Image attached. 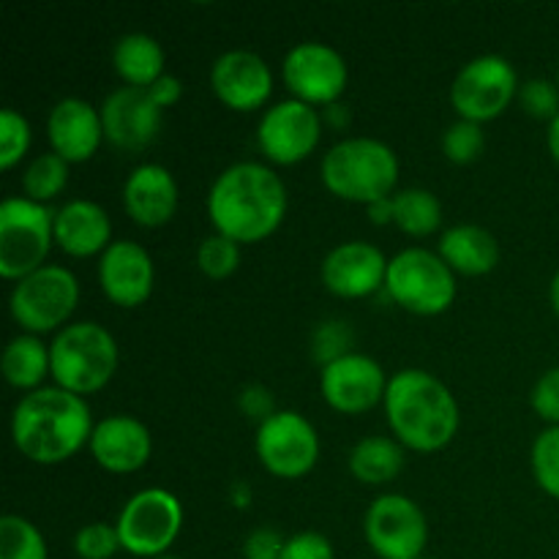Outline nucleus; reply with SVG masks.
<instances>
[{
    "label": "nucleus",
    "instance_id": "1",
    "mask_svg": "<svg viewBox=\"0 0 559 559\" xmlns=\"http://www.w3.org/2000/svg\"><path fill=\"white\" fill-rule=\"evenodd\" d=\"M287 213V186L260 162H238L224 169L207 191V216L216 233L257 243L278 229Z\"/></svg>",
    "mask_w": 559,
    "mask_h": 559
},
{
    "label": "nucleus",
    "instance_id": "2",
    "mask_svg": "<svg viewBox=\"0 0 559 559\" xmlns=\"http://www.w3.org/2000/svg\"><path fill=\"white\" fill-rule=\"evenodd\" d=\"M91 407L63 388H38L25 393L11 415V440L16 451L36 464H60L74 456L93 435Z\"/></svg>",
    "mask_w": 559,
    "mask_h": 559
},
{
    "label": "nucleus",
    "instance_id": "3",
    "mask_svg": "<svg viewBox=\"0 0 559 559\" xmlns=\"http://www.w3.org/2000/svg\"><path fill=\"white\" fill-rule=\"evenodd\" d=\"M385 418L402 445L418 453L445 448L459 431V404L445 382L424 369H402L388 380Z\"/></svg>",
    "mask_w": 559,
    "mask_h": 559
},
{
    "label": "nucleus",
    "instance_id": "4",
    "mask_svg": "<svg viewBox=\"0 0 559 559\" xmlns=\"http://www.w3.org/2000/svg\"><path fill=\"white\" fill-rule=\"evenodd\" d=\"M322 183L328 191L366 207L388 200L399 183V158L391 145L371 136H349L322 158Z\"/></svg>",
    "mask_w": 559,
    "mask_h": 559
},
{
    "label": "nucleus",
    "instance_id": "5",
    "mask_svg": "<svg viewBox=\"0 0 559 559\" xmlns=\"http://www.w3.org/2000/svg\"><path fill=\"white\" fill-rule=\"evenodd\" d=\"M49 369L63 391L91 396L118 369V342L98 322H71L49 344Z\"/></svg>",
    "mask_w": 559,
    "mask_h": 559
},
{
    "label": "nucleus",
    "instance_id": "6",
    "mask_svg": "<svg viewBox=\"0 0 559 559\" xmlns=\"http://www.w3.org/2000/svg\"><path fill=\"white\" fill-rule=\"evenodd\" d=\"M55 240V213L27 197H5L0 205V276L9 282L44 267Z\"/></svg>",
    "mask_w": 559,
    "mask_h": 559
},
{
    "label": "nucleus",
    "instance_id": "7",
    "mask_svg": "<svg viewBox=\"0 0 559 559\" xmlns=\"http://www.w3.org/2000/svg\"><path fill=\"white\" fill-rule=\"evenodd\" d=\"M385 289L413 314H442L456 300V276L440 254L429 249H404L388 262Z\"/></svg>",
    "mask_w": 559,
    "mask_h": 559
},
{
    "label": "nucleus",
    "instance_id": "8",
    "mask_svg": "<svg viewBox=\"0 0 559 559\" xmlns=\"http://www.w3.org/2000/svg\"><path fill=\"white\" fill-rule=\"evenodd\" d=\"M76 300H80V284L74 273L60 265H44L14 284L9 309L16 325L38 336L63 325L76 309Z\"/></svg>",
    "mask_w": 559,
    "mask_h": 559
},
{
    "label": "nucleus",
    "instance_id": "9",
    "mask_svg": "<svg viewBox=\"0 0 559 559\" xmlns=\"http://www.w3.org/2000/svg\"><path fill=\"white\" fill-rule=\"evenodd\" d=\"M123 551L134 557H164L183 527V508L167 489H142L115 522Z\"/></svg>",
    "mask_w": 559,
    "mask_h": 559
},
{
    "label": "nucleus",
    "instance_id": "10",
    "mask_svg": "<svg viewBox=\"0 0 559 559\" xmlns=\"http://www.w3.org/2000/svg\"><path fill=\"white\" fill-rule=\"evenodd\" d=\"M519 93V76L511 60L502 55L473 58L456 74L451 85V104L462 120L484 123L506 112Z\"/></svg>",
    "mask_w": 559,
    "mask_h": 559
},
{
    "label": "nucleus",
    "instance_id": "11",
    "mask_svg": "<svg viewBox=\"0 0 559 559\" xmlns=\"http://www.w3.org/2000/svg\"><path fill=\"white\" fill-rule=\"evenodd\" d=\"M364 535L380 559H420L429 540V524L415 500L382 495L366 511Z\"/></svg>",
    "mask_w": 559,
    "mask_h": 559
},
{
    "label": "nucleus",
    "instance_id": "12",
    "mask_svg": "<svg viewBox=\"0 0 559 559\" xmlns=\"http://www.w3.org/2000/svg\"><path fill=\"white\" fill-rule=\"evenodd\" d=\"M257 456L267 473L278 478H304L320 459V437L314 426L295 409H278L273 418L257 426Z\"/></svg>",
    "mask_w": 559,
    "mask_h": 559
},
{
    "label": "nucleus",
    "instance_id": "13",
    "mask_svg": "<svg viewBox=\"0 0 559 559\" xmlns=\"http://www.w3.org/2000/svg\"><path fill=\"white\" fill-rule=\"evenodd\" d=\"M284 82L295 98L306 104H336L347 87V63L322 41H300L284 55Z\"/></svg>",
    "mask_w": 559,
    "mask_h": 559
},
{
    "label": "nucleus",
    "instance_id": "14",
    "mask_svg": "<svg viewBox=\"0 0 559 559\" xmlns=\"http://www.w3.org/2000/svg\"><path fill=\"white\" fill-rule=\"evenodd\" d=\"M320 134V112L300 98L273 104L257 126V142H260L262 153L276 164L304 162L317 147Z\"/></svg>",
    "mask_w": 559,
    "mask_h": 559
},
{
    "label": "nucleus",
    "instance_id": "15",
    "mask_svg": "<svg viewBox=\"0 0 559 559\" xmlns=\"http://www.w3.org/2000/svg\"><path fill=\"white\" fill-rule=\"evenodd\" d=\"M320 391L333 409L344 415L369 413L380 402H385L388 380L382 366L374 358L360 353H349L333 364L322 366Z\"/></svg>",
    "mask_w": 559,
    "mask_h": 559
},
{
    "label": "nucleus",
    "instance_id": "16",
    "mask_svg": "<svg viewBox=\"0 0 559 559\" xmlns=\"http://www.w3.org/2000/svg\"><path fill=\"white\" fill-rule=\"evenodd\" d=\"M162 112L147 87H118L102 104L104 136L118 151H145L162 131Z\"/></svg>",
    "mask_w": 559,
    "mask_h": 559
},
{
    "label": "nucleus",
    "instance_id": "17",
    "mask_svg": "<svg viewBox=\"0 0 559 559\" xmlns=\"http://www.w3.org/2000/svg\"><path fill=\"white\" fill-rule=\"evenodd\" d=\"M388 262L391 260H385L377 246L366 243V240H347L328 251L320 276L322 284L338 298H366L385 287Z\"/></svg>",
    "mask_w": 559,
    "mask_h": 559
},
{
    "label": "nucleus",
    "instance_id": "18",
    "mask_svg": "<svg viewBox=\"0 0 559 559\" xmlns=\"http://www.w3.org/2000/svg\"><path fill=\"white\" fill-rule=\"evenodd\" d=\"M153 260L134 240H112L98 260V284L115 306L134 309L153 293Z\"/></svg>",
    "mask_w": 559,
    "mask_h": 559
},
{
    "label": "nucleus",
    "instance_id": "19",
    "mask_svg": "<svg viewBox=\"0 0 559 559\" xmlns=\"http://www.w3.org/2000/svg\"><path fill=\"white\" fill-rule=\"evenodd\" d=\"M211 87L227 107L249 112V109L262 107L271 96V66L249 49H229L213 60Z\"/></svg>",
    "mask_w": 559,
    "mask_h": 559
},
{
    "label": "nucleus",
    "instance_id": "20",
    "mask_svg": "<svg viewBox=\"0 0 559 559\" xmlns=\"http://www.w3.org/2000/svg\"><path fill=\"white\" fill-rule=\"evenodd\" d=\"M49 145L69 164L87 162L104 140L102 109L85 98H60L47 118Z\"/></svg>",
    "mask_w": 559,
    "mask_h": 559
},
{
    "label": "nucleus",
    "instance_id": "21",
    "mask_svg": "<svg viewBox=\"0 0 559 559\" xmlns=\"http://www.w3.org/2000/svg\"><path fill=\"white\" fill-rule=\"evenodd\" d=\"M153 451V437L142 420L131 415H109L98 420L91 435V453L98 467L109 473H136Z\"/></svg>",
    "mask_w": 559,
    "mask_h": 559
},
{
    "label": "nucleus",
    "instance_id": "22",
    "mask_svg": "<svg viewBox=\"0 0 559 559\" xmlns=\"http://www.w3.org/2000/svg\"><path fill=\"white\" fill-rule=\"evenodd\" d=\"M123 207L142 227H162L178 211V183L162 164H140L123 183Z\"/></svg>",
    "mask_w": 559,
    "mask_h": 559
},
{
    "label": "nucleus",
    "instance_id": "23",
    "mask_svg": "<svg viewBox=\"0 0 559 559\" xmlns=\"http://www.w3.org/2000/svg\"><path fill=\"white\" fill-rule=\"evenodd\" d=\"M112 222L98 202L71 200L55 211V243L71 257H91L109 249Z\"/></svg>",
    "mask_w": 559,
    "mask_h": 559
},
{
    "label": "nucleus",
    "instance_id": "24",
    "mask_svg": "<svg viewBox=\"0 0 559 559\" xmlns=\"http://www.w3.org/2000/svg\"><path fill=\"white\" fill-rule=\"evenodd\" d=\"M440 257L451 265L453 273L484 276V273L495 271L500 262V243L489 229L478 227V224H456L442 233Z\"/></svg>",
    "mask_w": 559,
    "mask_h": 559
},
{
    "label": "nucleus",
    "instance_id": "25",
    "mask_svg": "<svg viewBox=\"0 0 559 559\" xmlns=\"http://www.w3.org/2000/svg\"><path fill=\"white\" fill-rule=\"evenodd\" d=\"M115 71L131 87H151L164 74V49L147 33H126L112 49Z\"/></svg>",
    "mask_w": 559,
    "mask_h": 559
},
{
    "label": "nucleus",
    "instance_id": "26",
    "mask_svg": "<svg viewBox=\"0 0 559 559\" xmlns=\"http://www.w3.org/2000/svg\"><path fill=\"white\" fill-rule=\"evenodd\" d=\"M404 467L402 442L391 437H364L349 451V473L366 486H382L396 478Z\"/></svg>",
    "mask_w": 559,
    "mask_h": 559
},
{
    "label": "nucleus",
    "instance_id": "27",
    "mask_svg": "<svg viewBox=\"0 0 559 559\" xmlns=\"http://www.w3.org/2000/svg\"><path fill=\"white\" fill-rule=\"evenodd\" d=\"M49 369V347L33 333H20L3 349V377L20 391H38Z\"/></svg>",
    "mask_w": 559,
    "mask_h": 559
},
{
    "label": "nucleus",
    "instance_id": "28",
    "mask_svg": "<svg viewBox=\"0 0 559 559\" xmlns=\"http://www.w3.org/2000/svg\"><path fill=\"white\" fill-rule=\"evenodd\" d=\"M393 222L402 233L424 238L442 224V205L429 189H402L393 194Z\"/></svg>",
    "mask_w": 559,
    "mask_h": 559
},
{
    "label": "nucleus",
    "instance_id": "29",
    "mask_svg": "<svg viewBox=\"0 0 559 559\" xmlns=\"http://www.w3.org/2000/svg\"><path fill=\"white\" fill-rule=\"evenodd\" d=\"M66 183H69V162L55 151L33 158L22 175V189H25L27 200L41 202V205L55 200L66 189Z\"/></svg>",
    "mask_w": 559,
    "mask_h": 559
},
{
    "label": "nucleus",
    "instance_id": "30",
    "mask_svg": "<svg viewBox=\"0 0 559 559\" xmlns=\"http://www.w3.org/2000/svg\"><path fill=\"white\" fill-rule=\"evenodd\" d=\"M0 559H47V540L27 519H0Z\"/></svg>",
    "mask_w": 559,
    "mask_h": 559
},
{
    "label": "nucleus",
    "instance_id": "31",
    "mask_svg": "<svg viewBox=\"0 0 559 559\" xmlns=\"http://www.w3.org/2000/svg\"><path fill=\"white\" fill-rule=\"evenodd\" d=\"M197 265L211 278L233 276L240 265V243L222 233L207 235L197 249Z\"/></svg>",
    "mask_w": 559,
    "mask_h": 559
},
{
    "label": "nucleus",
    "instance_id": "32",
    "mask_svg": "<svg viewBox=\"0 0 559 559\" xmlns=\"http://www.w3.org/2000/svg\"><path fill=\"white\" fill-rule=\"evenodd\" d=\"M533 475L546 495L559 500V426H549L535 437Z\"/></svg>",
    "mask_w": 559,
    "mask_h": 559
},
{
    "label": "nucleus",
    "instance_id": "33",
    "mask_svg": "<svg viewBox=\"0 0 559 559\" xmlns=\"http://www.w3.org/2000/svg\"><path fill=\"white\" fill-rule=\"evenodd\" d=\"M353 325L344 320H325L314 328V333H311V353H314V358L320 360L322 366L333 364V360L353 353Z\"/></svg>",
    "mask_w": 559,
    "mask_h": 559
},
{
    "label": "nucleus",
    "instance_id": "34",
    "mask_svg": "<svg viewBox=\"0 0 559 559\" xmlns=\"http://www.w3.org/2000/svg\"><path fill=\"white\" fill-rule=\"evenodd\" d=\"M31 123L16 109H0V167H14L31 147Z\"/></svg>",
    "mask_w": 559,
    "mask_h": 559
},
{
    "label": "nucleus",
    "instance_id": "35",
    "mask_svg": "<svg viewBox=\"0 0 559 559\" xmlns=\"http://www.w3.org/2000/svg\"><path fill=\"white\" fill-rule=\"evenodd\" d=\"M484 129L480 123H473V120H462L451 123L442 134V151L451 158L453 164H469L480 156L484 151Z\"/></svg>",
    "mask_w": 559,
    "mask_h": 559
},
{
    "label": "nucleus",
    "instance_id": "36",
    "mask_svg": "<svg viewBox=\"0 0 559 559\" xmlns=\"http://www.w3.org/2000/svg\"><path fill=\"white\" fill-rule=\"evenodd\" d=\"M120 549L123 546H120L118 527L112 524L93 522L76 530L74 535V551L80 559H112Z\"/></svg>",
    "mask_w": 559,
    "mask_h": 559
},
{
    "label": "nucleus",
    "instance_id": "37",
    "mask_svg": "<svg viewBox=\"0 0 559 559\" xmlns=\"http://www.w3.org/2000/svg\"><path fill=\"white\" fill-rule=\"evenodd\" d=\"M519 102L533 118H549L551 123L559 115V87L549 80H527L519 87Z\"/></svg>",
    "mask_w": 559,
    "mask_h": 559
},
{
    "label": "nucleus",
    "instance_id": "38",
    "mask_svg": "<svg viewBox=\"0 0 559 559\" xmlns=\"http://www.w3.org/2000/svg\"><path fill=\"white\" fill-rule=\"evenodd\" d=\"M530 404H533L538 418H544L551 426H559V366L546 371L535 382L533 393H530Z\"/></svg>",
    "mask_w": 559,
    "mask_h": 559
},
{
    "label": "nucleus",
    "instance_id": "39",
    "mask_svg": "<svg viewBox=\"0 0 559 559\" xmlns=\"http://www.w3.org/2000/svg\"><path fill=\"white\" fill-rule=\"evenodd\" d=\"M278 559H336L333 544L320 533H298L287 538Z\"/></svg>",
    "mask_w": 559,
    "mask_h": 559
},
{
    "label": "nucleus",
    "instance_id": "40",
    "mask_svg": "<svg viewBox=\"0 0 559 559\" xmlns=\"http://www.w3.org/2000/svg\"><path fill=\"white\" fill-rule=\"evenodd\" d=\"M240 409H243L246 415H249L251 420H257V424H265L267 418H273V415L278 413L276 409V399H273V393L267 391L265 385H249L240 391V399H238Z\"/></svg>",
    "mask_w": 559,
    "mask_h": 559
},
{
    "label": "nucleus",
    "instance_id": "41",
    "mask_svg": "<svg viewBox=\"0 0 559 559\" xmlns=\"http://www.w3.org/2000/svg\"><path fill=\"white\" fill-rule=\"evenodd\" d=\"M284 544L287 540L271 527H260L246 538L243 544V555L246 559H278L284 551Z\"/></svg>",
    "mask_w": 559,
    "mask_h": 559
},
{
    "label": "nucleus",
    "instance_id": "42",
    "mask_svg": "<svg viewBox=\"0 0 559 559\" xmlns=\"http://www.w3.org/2000/svg\"><path fill=\"white\" fill-rule=\"evenodd\" d=\"M147 91H151V96H153V102L158 104V107H169V104H175L180 98V93H183V85H180V80L178 76H173V74H162L158 76L156 82H153L151 87H147Z\"/></svg>",
    "mask_w": 559,
    "mask_h": 559
},
{
    "label": "nucleus",
    "instance_id": "43",
    "mask_svg": "<svg viewBox=\"0 0 559 559\" xmlns=\"http://www.w3.org/2000/svg\"><path fill=\"white\" fill-rule=\"evenodd\" d=\"M369 218L374 224L393 222V197H388V200H380V202H374V205H369Z\"/></svg>",
    "mask_w": 559,
    "mask_h": 559
},
{
    "label": "nucleus",
    "instance_id": "44",
    "mask_svg": "<svg viewBox=\"0 0 559 559\" xmlns=\"http://www.w3.org/2000/svg\"><path fill=\"white\" fill-rule=\"evenodd\" d=\"M229 502L235 508H249L251 506V486L246 480H235L233 489H229Z\"/></svg>",
    "mask_w": 559,
    "mask_h": 559
},
{
    "label": "nucleus",
    "instance_id": "45",
    "mask_svg": "<svg viewBox=\"0 0 559 559\" xmlns=\"http://www.w3.org/2000/svg\"><path fill=\"white\" fill-rule=\"evenodd\" d=\"M325 120L331 126H344L349 120V112L344 107H338V104H328V112H325Z\"/></svg>",
    "mask_w": 559,
    "mask_h": 559
},
{
    "label": "nucleus",
    "instance_id": "46",
    "mask_svg": "<svg viewBox=\"0 0 559 559\" xmlns=\"http://www.w3.org/2000/svg\"><path fill=\"white\" fill-rule=\"evenodd\" d=\"M546 140H549L551 156H555V162L559 164V115L549 123V134H546Z\"/></svg>",
    "mask_w": 559,
    "mask_h": 559
},
{
    "label": "nucleus",
    "instance_id": "47",
    "mask_svg": "<svg viewBox=\"0 0 559 559\" xmlns=\"http://www.w3.org/2000/svg\"><path fill=\"white\" fill-rule=\"evenodd\" d=\"M549 298H551V306H555V311H557V317H559V271L555 273V278H551Z\"/></svg>",
    "mask_w": 559,
    "mask_h": 559
},
{
    "label": "nucleus",
    "instance_id": "48",
    "mask_svg": "<svg viewBox=\"0 0 559 559\" xmlns=\"http://www.w3.org/2000/svg\"><path fill=\"white\" fill-rule=\"evenodd\" d=\"M156 559H183V557H175V555H164V557H156Z\"/></svg>",
    "mask_w": 559,
    "mask_h": 559
},
{
    "label": "nucleus",
    "instance_id": "49",
    "mask_svg": "<svg viewBox=\"0 0 559 559\" xmlns=\"http://www.w3.org/2000/svg\"><path fill=\"white\" fill-rule=\"evenodd\" d=\"M557 87H559V69H557Z\"/></svg>",
    "mask_w": 559,
    "mask_h": 559
}]
</instances>
